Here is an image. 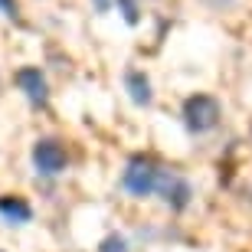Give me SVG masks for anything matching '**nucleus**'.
<instances>
[{"mask_svg":"<svg viewBox=\"0 0 252 252\" xmlns=\"http://www.w3.org/2000/svg\"><path fill=\"white\" fill-rule=\"evenodd\" d=\"M125 89H128V95H131V102L134 105H151V82H148V75L144 72H138V69H128L125 72Z\"/></svg>","mask_w":252,"mask_h":252,"instance_id":"nucleus-6","label":"nucleus"},{"mask_svg":"<svg viewBox=\"0 0 252 252\" xmlns=\"http://www.w3.org/2000/svg\"><path fill=\"white\" fill-rule=\"evenodd\" d=\"M0 13L10 20H17V0H0Z\"/></svg>","mask_w":252,"mask_h":252,"instance_id":"nucleus-10","label":"nucleus"},{"mask_svg":"<svg viewBox=\"0 0 252 252\" xmlns=\"http://www.w3.org/2000/svg\"><path fill=\"white\" fill-rule=\"evenodd\" d=\"M17 85L20 92L30 98V105H46L49 102V85H46V75L39 72L36 65H27L17 72Z\"/></svg>","mask_w":252,"mask_h":252,"instance_id":"nucleus-4","label":"nucleus"},{"mask_svg":"<svg viewBox=\"0 0 252 252\" xmlns=\"http://www.w3.org/2000/svg\"><path fill=\"white\" fill-rule=\"evenodd\" d=\"M158 193L167 200L174 210H184L190 203V184L177 174H170V170H160V180H158Z\"/></svg>","mask_w":252,"mask_h":252,"instance_id":"nucleus-5","label":"nucleus"},{"mask_svg":"<svg viewBox=\"0 0 252 252\" xmlns=\"http://www.w3.org/2000/svg\"><path fill=\"white\" fill-rule=\"evenodd\" d=\"M108 7H112V0H95V10H98V13H105Z\"/></svg>","mask_w":252,"mask_h":252,"instance_id":"nucleus-11","label":"nucleus"},{"mask_svg":"<svg viewBox=\"0 0 252 252\" xmlns=\"http://www.w3.org/2000/svg\"><path fill=\"white\" fill-rule=\"evenodd\" d=\"M102 252H128V243H125L122 236H108L102 243Z\"/></svg>","mask_w":252,"mask_h":252,"instance_id":"nucleus-8","label":"nucleus"},{"mask_svg":"<svg viewBox=\"0 0 252 252\" xmlns=\"http://www.w3.org/2000/svg\"><path fill=\"white\" fill-rule=\"evenodd\" d=\"M33 167L43 177H56L65 170V148L56 138H43L33 144Z\"/></svg>","mask_w":252,"mask_h":252,"instance_id":"nucleus-3","label":"nucleus"},{"mask_svg":"<svg viewBox=\"0 0 252 252\" xmlns=\"http://www.w3.org/2000/svg\"><path fill=\"white\" fill-rule=\"evenodd\" d=\"M122 3V10H125V20L128 23H138V7H134V0H118Z\"/></svg>","mask_w":252,"mask_h":252,"instance_id":"nucleus-9","label":"nucleus"},{"mask_svg":"<svg viewBox=\"0 0 252 252\" xmlns=\"http://www.w3.org/2000/svg\"><path fill=\"white\" fill-rule=\"evenodd\" d=\"M220 118H223V108H220V102H216L213 95L196 92L184 102V125H187L190 131H196V134L213 131L216 125H220Z\"/></svg>","mask_w":252,"mask_h":252,"instance_id":"nucleus-1","label":"nucleus"},{"mask_svg":"<svg viewBox=\"0 0 252 252\" xmlns=\"http://www.w3.org/2000/svg\"><path fill=\"white\" fill-rule=\"evenodd\" d=\"M158 180H160V170L154 167L151 160L134 158L128 167H125L122 184H125V190L134 193V196H151V193H158Z\"/></svg>","mask_w":252,"mask_h":252,"instance_id":"nucleus-2","label":"nucleus"},{"mask_svg":"<svg viewBox=\"0 0 252 252\" xmlns=\"http://www.w3.org/2000/svg\"><path fill=\"white\" fill-rule=\"evenodd\" d=\"M0 216L7 223H30L33 220V210L23 196H0Z\"/></svg>","mask_w":252,"mask_h":252,"instance_id":"nucleus-7","label":"nucleus"}]
</instances>
